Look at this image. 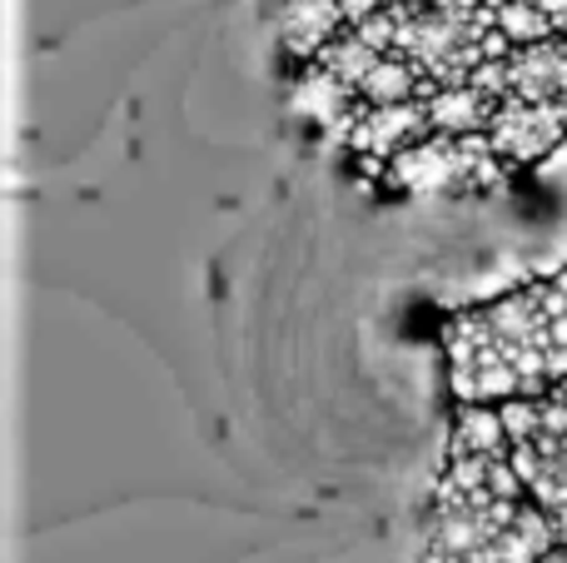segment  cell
<instances>
[{"label": "cell", "mask_w": 567, "mask_h": 563, "mask_svg": "<svg viewBox=\"0 0 567 563\" xmlns=\"http://www.w3.org/2000/svg\"><path fill=\"white\" fill-rule=\"evenodd\" d=\"M453 405L503 409L567 385V269L443 319Z\"/></svg>", "instance_id": "6da1fadb"}, {"label": "cell", "mask_w": 567, "mask_h": 563, "mask_svg": "<svg viewBox=\"0 0 567 563\" xmlns=\"http://www.w3.org/2000/svg\"><path fill=\"white\" fill-rule=\"evenodd\" d=\"M423 563H567V544L508 454L449 449L423 514Z\"/></svg>", "instance_id": "7a4b0ae2"}, {"label": "cell", "mask_w": 567, "mask_h": 563, "mask_svg": "<svg viewBox=\"0 0 567 563\" xmlns=\"http://www.w3.org/2000/svg\"><path fill=\"white\" fill-rule=\"evenodd\" d=\"M503 424H508V459L523 489L567 544V385L543 399L503 405Z\"/></svg>", "instance_id": "3957f363"}, {"label": "cell", "mask_w": 567, "mask_h": 563, "mask_svg": "<svg viewBox=\"0 0 567 563\" xmlns=\"http://www.w3.org/2000/svg\"><path fill=\"white\" fill-rule=\"evenodd\" d=\"M498 165L503 160L493 155L488 135H429L419 145H409L403 155H393L383 180L413 199H439L493 185Z\"/></svg>", "instance_id": "277c9868"}, {"label": "cell", "mask_w": 567, "mask_h": 563, "mask_svg": "<svg viewBox=\"0 0 567 563\" xmlns=\"http://www.w3.org/2000/svg\"><path fill=\"white\" fill-rule=\"evenodd\" d=\"M567 130V105H528V100H503L488 125V145L503 165H533L548 155Z\"/></svg>", "instance_id": "5b68a950"}, {"label": "cell", "mask_w": 567, "mask_h": 563, "mask_svg": "<svg viewBox=\"0 0 567 563\" xmlns=\"http://www.w3.org/2000/svg\"><path fill=\"white\" fill-rule=\"evenodd\" d=\"M429 135H433L429 105H423V100H409V105H363L359 120L349 125V135H343V145H349L353 155L393 160Z\"/></svg>", "instance_id": "8992f818"}, {"label": "cell", "mask_w": 567, "mask_h": 563, "mask_svg": "<svg viewBox=\"0 0 567 563\" xmlns=\"http://www.w3.org/2000/svg\"><path fill=\"white\" fill-rule=\"evenodd\" d=\"M508 100L528 105H567V35L508 55Z\"/></svg>", "instance_id": "52a82bcc"}, {"label": "cell", "mask_w": 567, "mask_h": 563, "mask_svg": "<svg viewBox=\"0 0 567 563\" xmlns=\"http://www.w3.org/2000/svg\"><path fill=\"white\" fill-rule=\"evenodd\" d=\"M293 110H299L303 120L329 130V140H343L349 125L359 120L363 100H359V90L343 85V80L329 75L323 65H303L299 80H293Z\"/></svg>", "instance_id": "ba28073f"}, {"label": "cell", "mask_w": 567, "mask_h": 563, "mask_svg": "<svg viewBox=\"0 0 567 563\" xmlns=\"http://www.w3.org/2000/svg\"><path fill=\"white\" fill-rule=\"evenodd\" d=\"M343 6L339 0H279V45L299 55L303 65L319 60L323 45L343 35Z\"/></svg>", "instance_id": "9c48e42d"}, {"label": "cell", "mask_w": 567, "mask_h": 563, "mask_svg": "<svg viewBox=\"0 0 567 563\" xmlns=\"http://www.w3.org/2000/svg\"><path fill=\"white\" fill-rule=\"evenodd\" d=\"M423 105H429L433 135H488L493 115H498V105H493L483 90H473V85L429 90V95H423Z\"/></svg>", "instance_id": "30bf717a"}, {"label": "cell", "mask_w": 567, "mask_h": 563, "mask_svg": "<svg viewBox=\"0 0 567 563\" xmlns=\"http://www.w3.org/2000/svg\"><path fill=\"white\" fill-rule=\"evenodd\" d=\"M423 95H429V80L399 55H383L373 65V75L359 85L363 105H409V100H423Z\"/></svg>", "instance_id": "8fae6325"}, {"label": "cell", "mask_w": 567, "mask_h": 563, "mask_svg": "<svg viewBox=\"0 0 567 563\" xmlns=\"http://www.w3.org/2000/svg\"><path fill=\"white\" fill-rule=\"evenodd\" d=\"M493 30H498L513 50H528V45H543V40L563 35L538 0H503V6L493 10Z\"/></svg>", "instance_id": "7c38bea8"}, {"label": "cell", "mask_w": 567, "mask_h": 563, "mask_svg": "<svg viewBox=\"0 0 567 563\" xmlns=\"http://www.w3.org/2000/svg\"><path fill=\"white\" fill-rule=\"evenodd\" d=\"M379 60H383V55L359 35V30H343V35L333 40V45H323V50H319V60H309V65H323L329 75H339L343 85L359 90L363 80L373 75V65H379Z\"/></svg>", "instance_id": "4fadbf2b"}, {"label": "cell", "mask_w": 567, "mask_h": 563, "mask_svg": "<svg viewBox=\"0 0 567 563\" xmlns=\"http://www.w3.org/2000/svg\"><path fill=\"white\" fill-rule=\"evenodd\" d=\"M339 6H343V20H349V30H353V25H363V20H369V16H379V10H389L393 0H339Z\"/></svg>", "instance_id": "5bb4252c"}, {"label": "cell", "mask_w": 567, "mask_h": 563, "mask_svg": "<svg viewBox=\"0 0 567 563\" xmlns=\"http://www.w3.org/2000/svg\"><path fill=\"white\" fill-rule=\"evenodd\" d=\"M538 6L548 10V16H553V25H558L563 35H567V0H538Z\"/></svg>", "instance_id": "9a60e30c"}]
</instances>
